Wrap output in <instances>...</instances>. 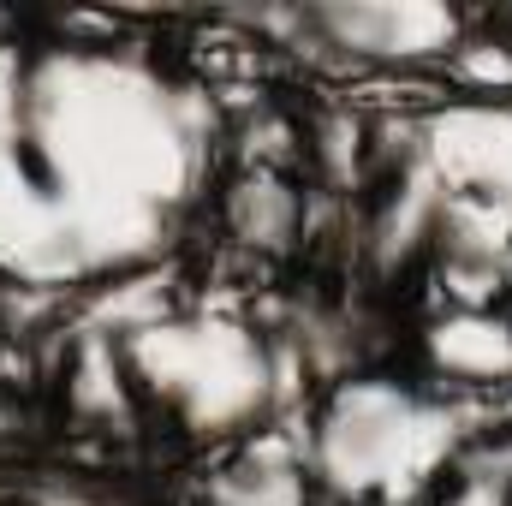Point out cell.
<instances>
[{
    "instance_id": "1",
    "label": "cell",
    "mask_w": 512,
    "mask_h": 506,
    "mask_svg": "<svg viewBox=\"0 0 512 506\" xmlns=\"http://www.w3.org/2000/svg\"><path fill=\"white\" fill-rule=\"evenodd\" d=\"M209 155V114L131 54L24 60L0 131V268L24 292L126 274L167 245Z\"/></svg>"
},
{
    "instance_id": "2",
    "label": "cell",
    "mask_w": 512,
    "mask_h": 506,
    "mask_svg": "<svg viewBox=\"0 0 512 506\" xmlns=\"http://www.w3.org/2000/svg\"><path fill=\"white\" fill-rule=\"evenodd\" d=\"M453 411L393 381H346L310 435V477L346 501H405L453 465Z\"/></svg>"
},
{
    "instance_id": "3",
    "label": "cell",
    "mask_w": 512,
    "mask_h": 506,
    "mask_svg": "<svg viewBox=\"0 0 512 506\" xmlns=\"http://www.w3.org/2000/svg\"><path fill=\"white\" fill-rule=\"evenodd\" d=\"M120 364L137 405H161L191 435H227L262 417L268 405V358L239 322H197V316H161L120 340Z\"/></svg>"
},
{
    "instance_id": "4",
    "label": "cell",
    "mask_w": 512,
    "mask_h": 506,
    "mask_svg": "<svg viewBox=\"0 0 512 506\" xmlns=\"http://www.w3.org/2000/svg\"><path fill=\"white\" fill-rule=\"evenodd\" d=\"M310 24H322L334 48H352L370 60H429L459 48V18L441 6H334V12H316Z\"/></svg>"
},
{
    "instance_id": "5",
    "label": "cell",
    "mask_w": 512,
    "mask_h": 506,
    "mask_svg": "<svg viewBox=\"0 0 512 506\" xmlns=\"http://www.w3.org/2000/svg\"><path fill=\"white\" fill-rule=\"evenodd\" d=\"M429 358L465 387H501L512 381V322H495L489 310H459L429 334Z\"/></svg>"
},
{
    "instance_id": "6",
    "label": "cell",
    "mask_w": 512,
    "mask_h": 506,
    "mask_svg": "<svg viewBox=\"0 0 512 506\" xmlns=\"http://www.w3.org/2000/svg\"><path fill=\"white\" fill-rule=\"evenodd\" d=\"M292 221H298V197L280 179L262 173V179H245L233 191V227L245 245H280L292 233Z\"/></svg>"
},
{
    "instance_id": "7",
    "label": "cell",
    "mask_w": 512,
    "mask_h": 506,
    "mask_svg": "<svg viewBox=\"0 0 512 506\" xmlns=\"http://www.w3.org/2000/svg\"><path fill=\"white\" fill-rule=\"evenodd\" d=\"M18 506H96V501H84V495H36V501H18Z\"/></svg>"
}]
</instances>
